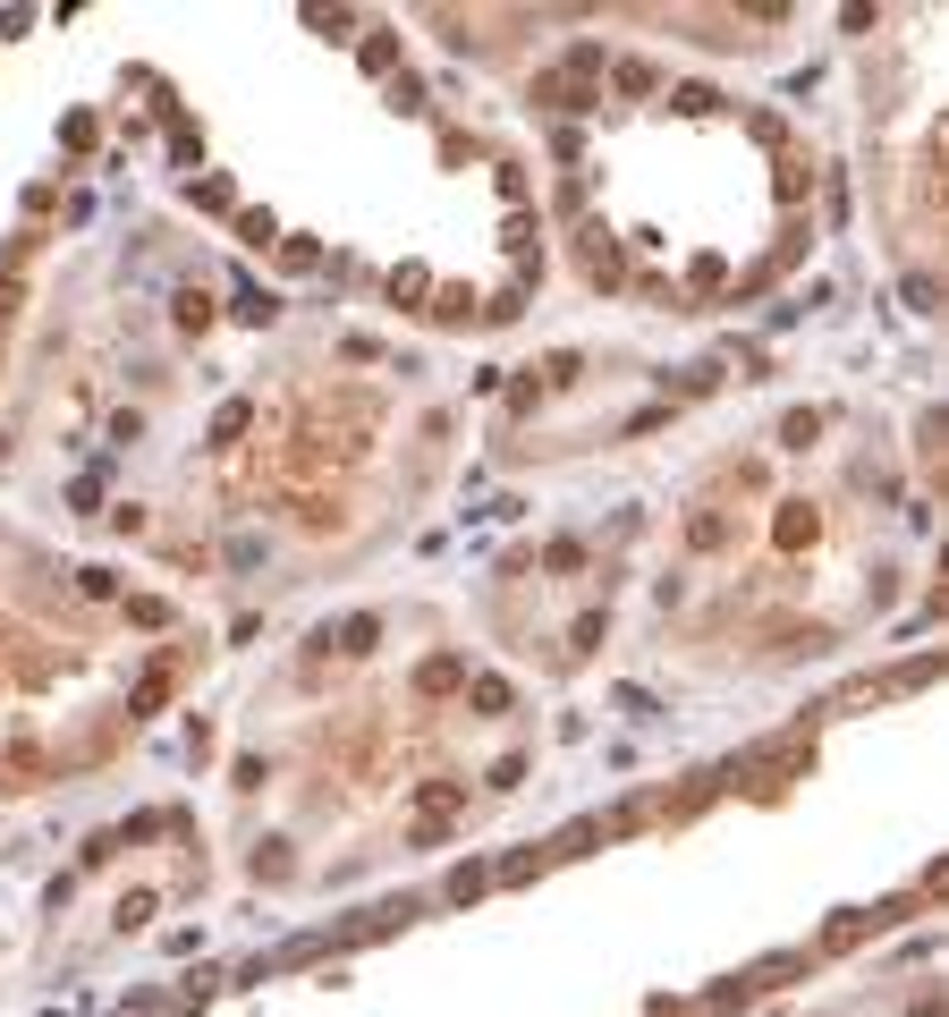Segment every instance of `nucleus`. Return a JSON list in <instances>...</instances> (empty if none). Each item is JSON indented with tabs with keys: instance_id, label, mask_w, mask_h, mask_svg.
<instances>
[{
	"instance_id": "14",
	"label": "nucleus",
	"mask_w": 949,
	"mask_h": 1017,
	"mask_svg": "<svg viewBox=\"0 0 949 1017\" xmlns=\"http://www.w3.org/2000/svg\"><path fill=\"white\" fill-rule=\"evenodd\" d=\"M204 322H213V306H204V297L187 288V297H179V331H204Z\"/></svg>"
},
{
	"instance_id": "9",
	"label": "nucleus",
	"mask_w": 949,
	"mask_h": 1017,
	"mask_svg": "<svg viewBox=\"0 0 949 1017\" xmlns=\"http://www.w3.org/2000/svg\"><path fill=\"white\" fill-rule=\"evenodd\" d=\"M145 916H153V890H127V899H119V924H127V933H136V924H145Z\"/></svg>"
},
{
	"instance_id": "4",
	"label": "nucleus",
	"mask_w": 949,
	"mask_h": 1017,
	"mask_svg": "<svg viewBox=\"0 0 949 1017\" xmlns=\"http://www.w3.org/2000/svg\"><path fill=\"white\" fill-rule=\"evenodd\" d=\"M873 924H882V916H839V924H831V933H823V950H848V941H865Z\"/></svg>"
},
{
	"instance_id": "7",
	"label": "nucleus",
	"mask_w": 949,
	"mask_h": 1017,
	"mask_svg": "<svg viewBox=\"0 0 949 1017\" xmlns=\"http://www.w3.org/2000/svg\"><path fill=\"white\" fill-rule=\"evenodd\" d=\"M127 619H136V628H170V603H153V594H136V603H127Z\"/></svg>"
},
{
	"instance_id": "5",
	"label": "nucleus",
	"mask_w": 949,
	"mask_h": 1017,
	"mask_svg": "<svg viewBox=\"0 0 949 1017\" xmlns=\"http://www.w3.org/2000/svg\"><path fill=\"white\" fill-rule=\"evenodd\" d=\"M161 696H170V670H145V687H136V696H127V712H153Z\"/></svg>"
},
{
	"instance_id": "3",
	"label": "nucleus",
	"mask_w": 949,
	"mask_h": 1017,
	"mask_svg": "<svg viewBox=\"0 0 949 1017\" xmlns=\"http://www.w3.org/2000/svg\"><path fill=\"white\" fill-rule=\"evenodd\" d=\"M449 805H467V789H458V780H424V814H433V823H442ZM424 823V831H433Z\"/></svg>"
},
{
	"instance_id": "12",
	"label": "nucleus",
	"mask_w": 949,
	"mask_h": 1017,
	"mask_svg": "<svg viewBox=\"0 0 949 1017\" xmlns=\"http://www.w3.org/2000/svg\"><path fill=\"white\" fill-rule=\"evenodd\" d=\"M492 882V873H483V865H458V873H449V899H474V890Z\"/></svg>"
},
{
	"instance_id": "13",
	"label": "nucleus",
	"mask_w": 949,
	"mask_h": 1017,
	"mask_svg": "<svg viewBox=\"0 0 949 1017\" xmlns=\"http://www.w3.org/2000/svg\"><path fill=\"white\" fill-rule=\"evenodd\" d=\"M424 288H433V281H424V263H408V272H390V297H424Z\"/></svg>"
},
{
	"instance_id": "6",
	"label": "nucleus",
	"mask_w": 949,
	"mask_h": 1017,
	"mask_svg": "<svg viewBox=\"0 0 949 1017\" xmlns=\"http://www.w3.org/2000/svg\"><path fill=\"white\" fill-rule=\"evenodd\" d=\"M814 433H823V415H814V408H805V415H789V424H780V442H789V449H805V442H814Z\"/></svg>"
},
{
	"instance_id": "10",
	"label": "nucleus",
	"mask_w": 949,
	"mask_h": 1017,
	"mask_svg": "<svg viewBox=\"0 0 949 1017\" xmlns=\"http://www.w3.org/2000/svg\"><path fill=\"white\" fill-rule=\"evenodd\" d=\"M238 433H247V408H238V399H229V408L213 415V442H238Z\"/></svg>"
},
{
	"instance_id": "8",
	"label": "nucleus",
	"mask_w": 949,
	"mask_h": 1017,
	"mask_svg": "<svg viewBox=\"0 0 949 1017\" xmlns=\"http://www.w3.org/2000/svg\"><path fill=\"white\" fill-rule=\"evenodd\" d=\"M374 636H381V619H348V628H340V644H348V653H374Z\"/></svg>"
},
{
	"instance_id": "1",
	"label": "nucleus",
	"mask_w": 949,
	"mask_h": 1017,
	"mask_svg": "<svg viewBox=\"0 0 949 1017\" xmlns=\"http://www.w3.org/2000/svg\"><path fill=\"white\" fill-rule=\"evenodd\" d=\"M415 687H424V696H449V687H467V662H458V653H433V662L415 670Z\"/></svg>"
},
{
	"instance_id": "11",
	"label": "nucleus",
	"mask_w": 949,
	"mask_h": 1017,
	"mask_svg": "<svg viewBox=\"0 0 949 1017\" xmlns=\"http://www.w3.org/2000/svg\"><path fill=\"white\" fill-rule=\"evenodd\" d=\"M238 238H247V247H272L281 229H272V213H247V221H238Z\"/></svg>"
},
{
	"instance_id": "2",
	"label": "nucleus",
	"mask_w": 949,
	"mask_h": 1017,
	"mask_svg": "<svg viewBox=\"0 0 949 1017\" xmlns=\"http://www.w3.org/2000/svg\"><path fill=\"white\" fill-rule=\"evenodd\" d=\"M467 704H474V712H508V678H492V670L467 678Z\"/></svg>"
}]
</instances>
